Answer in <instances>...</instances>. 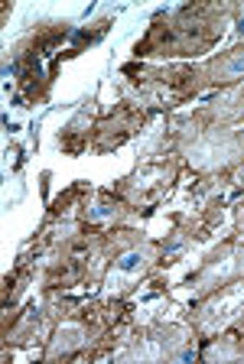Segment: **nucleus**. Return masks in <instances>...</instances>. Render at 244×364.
I'll list each match as a JSON object with an SVG mask.
<instances>
[{
    "label": "nucleus",
    "instance_id": "nucleus-1",
    "mask_svg": "<svg viewBox=\"0 0 244 364\" xmlns=\"http://www.w3.org/2000/svg\"><path fill=\"white\" fill-rule=\"evenodd\" d=\"M235 4L225 0H206V4H183L176 10H160L147 23V30L134 43L137 62H196L212 53L225 26L231 23Z\"/></svg>",
    "mask_w": 244,
    "mask_h": 364
},
{
    "label": "nucleus",
    "instance_id": "nucleus-2",
    "mask_svg": "<svg viewBox=\"0 0 244 364\" xmlns=\"http://www.w3.org/2000/svg\"><path fill=\"white\" fill-rule=\"evenodd\" d=\"M134 326V306L130 299L98 296L82 303L75 312L62 318L49 341L43 345V361H101L111 358L121 345L124 332Z\"/></svg>",
    "mask_w": 244,
    "mask_h": 364
},
{
    "label": "nucleus",
    "instance_id": "nucleus-3",
    "mask_svg": "<svg viewBox=\"0 0 244 364\" xmlns=\"http://www.w3.org/2000/svg\"><path fill=\"white\" fill-rule=\"evenodd\" d=\"M124 101L147 107L150 114H176L206 91L202 62H137L121 65L115 78Z\"/></svg>",
    "mask_w": 244,
    "mask_h": 364
},
{
    "label": "nucleus",
    "instance_id": "nucleus-4",
    "mask_svg": "<svg viewBox=\"0 0 244 364\" xmlns=\"http://www.w3.org/2000/svg\"><path fill=\"white\" fill-rule=\"evenodd\" d=\"M72 23L69 20H46L36 23L26 36H20L7 49V75H14L16 98L26 105H43L49 98V91L55 85L59 65L65 59L62 43L72 39Z\"/></svg>",
    "mask_w": 244,
    "mask_h": 364
},
{
    "label": "nucleus",
    "instance_id": "nucleus-5",
    "mask_svg": "<svg viewBox=\"0 0 244 364\" xmlns=\"http://www.w3.org/2000/svg\"><path fill=\"white\" fill-rule=\"evenodd\" d=\"M169 153L183 159L192 176H235L244 169V130L238 127H202L189 114H166Z\"/></svg>",
    "mask_w": 244,
    "mask_h": 364
},
{
    "label": "nucleus",
    "instance_id": "nucleus-6",
    "mask_svg": "<svg viewBox=\"0 0 244 364\" xmlns=\"http://www.w3.org/2000/svg\"><path fill=\"white\" fill-rule=\"evenodd\" d=\"M202 338L189 322H144L124 332L121 345L115 348V364H186L198 361Z\"/></svg>",
    "mask_w": 244,
    "mask_h": 364
},
{
    "label": "nucleus",
    "instance_id": "nucleus-7",
    "mask_svg": "<svg viewBox=\"0 0 244 364\" xmlns=\"http://www.w3.org/2000/svg\"><path fill=\"white\" fill-rule=\"evenodd\" d=\"M82 306V299L69 293H39L36 303H26L23 309L14 316L10 326L0 328L4 338V358H10L14 348H33V345H46L49 335L55 332L62 318L75 312Z\"/></svg>",
    "mask_w": 244,
    "mask_h": 364
},
{
    "label": "nucleus",
    "instance_id": "nucleus-8",
    "mask_svg": "<svg viewBox=\"0 0 244 364\" xmlns=\"http://www.w3.org/2000/svg\"><path fill=\"white\" fill-rule=\"evenodd\" d=\"M183 173H186V166L176 153L160 156V159H137V166L130 169L127 176L115 179L111 189H115L124 202L134 205V208L153 215V208L176 189V182H179Z\"/></svg>",
    "mask_w": 244,
    "mask_h": 364
},
{
    "label": "nucleus",
    "instance_id": "nucleus-9",
    "mask_svg": "<svg viewBox=\"0 0 244 364\" xmlns=\"http://www.w3.org/2000/svg\"><path fill=\"white\" fill-rule=\"evenodd\" d=\"M163 270V247L157 237H137V241L124 247L115 257V264L107 267V277L101 283L105 296H117V299H130L147 280H153Z\"/></svg>",
    "mask_w": 244,
    "mask_h": 364
},
{
    "label": "nucleus",
    "instance_id": "nucleus-10",
    "mask_svg": "<svg viewBox=\"0 0 244 364\" xmlns=\"http://www.w3.org/2000/svg\"><path fill=\"white\" fill-rule=\"evenodd\" d=\"M244 280V244L235 237H221L206 257L198 260V267L183 280V287L189 289L192 299L215 293L218 287Z\"/></svg>",
    "mask_w": 244,
    "mask_h": 364
},
{
    "label": "nucleus",
    "instance_id": "nucleus-11",
    "mask_svg": "<svg viewBox=\"0 0 244 364\" xmlns=\"http://www.w3.org/2000/svg\"><path fill=\"white\" fill-rule=\"evenodd\" d=\"M241 316H244V280L218 287L215 293L202 296V299H192L189 309H186V322L196 328V335L202 341L218 332H228Z\"/></svg>",
    "mask_w": 244,
    "mask_h": 364
},
{
    "label": "nucleus",
    "instance_id": "nucleus-12",
    "mask_svg": "<svg viewBox=\"0 0 244 364\" xmlns=\"http://www.w3.org/2000/svg\"><path fill=\"white\" fill-rule=\"evenodd\" d=\"M153 117H160V114H150L147 107L134 105V101H117L115 107L107 114H101L98 124L92 130V153L98 156H107V153L121 150L124 144H130L134 136H140L147 127H150Z\"/></svg>",
    "mask_w": 244,
    "mask_h": 364
},
{
    "label": "nucleus",
    "instance_id": "nucleus-13",
    "mask_svg": "<svg viewBox=\"0 0 244 364\" xmlns=\"http://www.w3.org/2000/svg\"><path fill=\"white\" fill-rule=\"evenodd\" d=\"M221 225V212H196V208H186V212H173L169 215V235L160 241L163 247V267L176 264L179 257H186L196 244L208 241L215 235V228Z\"/></svg>",
    "mask_w": 244,
    "mask_h": 364
},
{
    "label": "nucleus",
    "instance_id": "nucleus-14",
    "mask_svg": "<svg viewBox=\"0 0 244 364\" xmlns=\"http://www.w3.org/2000/svg\"><path fill=\"white\" fill-rule=\"evenodd\" d=\"M150 218L147 212L124 202L115 189L92 186L82 202V225L85 231H117V228H140V221Z\"/></svg>",
    "mask_w": 244,
    "mask_h": 364
},
{
    "label": "nucleus",
    "instance_id": "nucleus-15",
    "mask_svg": "<svg viewBox=\"0 0 244 364\" xmlns=\"http://www.w3.org/2000/svg\"><path fill=\"white\" fill-rule=\"evenodd\" d=\"M189 117L202 127H241L244 124V82L218 88L212 98L192 107Z\"/></svg>",
    "mask_w": 244,
    "mask_h": 364
},
{
    "label": "nucleus",
    "instance_id": "nucleus-16",
    "mask_svg": "<svg viewBox=\"0 0 244 364\" xmlns=\"http://www.w3.org/2000/svg\"><path fill=\"white\" fill-rule=\"evenodd\" d=\"M101 111H98V98L82 101L75 114L69 117V124H62V130L55 134V146H59L65 156H82V153L92 150V130L98 124Z\"/></svg>",
    "mask_w": 244,
    "mask_h": 364
},
{
    "label": "nucleus",
    "instance_id": "nucleus-17",
    "mask_svg": "<svg viewBox=\"0 0 244 364\" xmlns=\"http://www.w3.org/2000/svg\"><path fill=\"white\" fill-rule=\"evenodd\" d=\"M202 78L208 88H228V85L244 82V43L228 46L225 53H215L212 59L202 62Z\"/></svg>",
    "mask_w": 244,
    "mask_h": 364
},
{
    "label": "nucleus",
    "instance_id": "nucleus-18",
    "mask_svg": "<svg viewBox=\"0 0 244 364\" xmlns=\"http://www.w3.org/2000/svg\"><path fill=\"white\" fill-rule=\"evenodd\" d=\"M198 361L206 364H231V361H244V345L238 341V335L231 332H218L212 338L202 341L198 348Z\"/></svg>",
    "mask_w": 244,
    "mask_h": 364
},
{
    "label": "nucleus",
    "instance_id": "nucleus-19",
    "mask_svg": "<svg viewBox=\"0 0 244 364\" xmlns=\"http://www.w3.org/2000/svg\"><path fill=\"white\" fill-rule=\"evenodd\" d=\"M111 23H115V14H105V16H98V20H92L88 26H78V30L72 33L65 59H75V55H82L85 49H92L95 43H101V39L107 36V30H111Z\"/></svg>",
    "mask_w": 244,
    "mask_h": 364
},
{
    "label": "nucleus",
    "instance_id": "nucleus-20",
    "mask_svg": "<svg viewBox=\"0 0 244 364\" xmlns=\"http://www.w3.org/2000/svg\"><path fill=\"white\" fill-rule=\"evenodd\" d=\"M235 192H241V189L235 186ZM231 237L244 244V192L238 196V202H235V231H231Z\"/></svg>",
    "mask_w": 244,
    "mask_h": 364
},
{
    "label": "nucleus",
    "instance_id": "nucleus-21",
    "mask_svg": "<svg viewBox=\"0 0 244 364\" xmlns=\"http://www.w3.org/2000/svg\"><path fill=\"white\" fill-rule=\"evenodd\" d=\"M231 26H235L238 43H244V0H241V4H235V14H231Z\"/></svg>",
    "mask_w": 244,
    "mask_h": 364
},
{
    "label": "nucleus",
    "instance_id": "nucleus-22",
    "mask_svg": "<svg viewBox=\"0 0 244 364\" xmlns=\"http://www.w3.org/2000/svg\"><path fill=\"white\" fill-rule=\"evenodd\" d=\"M231 332H235V335H238V341H241V345H244V316L238 318L235 326H231Z\"/></svg>",
    "mask_w": 244,
    "mask_h": 364
}]
</instances>
